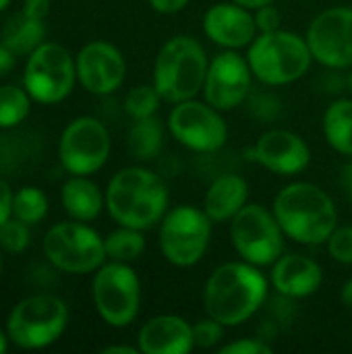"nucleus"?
Masks as SVG:
<instances>
[{
    "label": "nucleus",
    "instance_id": "nucleus-47",
    "mask_svg": "<svg viewBox=\"0 0 352 354\" xmlns=\"http://www.w3.org/2000/svg\"><path fill=\"white\" fill-rule=\"evenodd\" d=\"M349 87H351V93H352V73H351V77H349Z\"/></svg>",
    "mask_w": 352,
    "mask_h": 354
},
{
    "label": "nucleus",
    "instance_id": "nucleus-17",
    "mask_svg": "<svg viewBox=\"0 0 352 354\" xmlns=\"http://www.w3.org/2000/svg\"><path fill=\"white\" fill-rule=\"evenodd\" d=\"M251 158L278 176H297L311 164V147L295 131L270 129L255 141Z\"/></svg>",
    "mask_w": 352,
    "mask_h": 354
},
{
    "label": "nucleus",
    "instance_id": "nucleus-28",
    "mask_svg": "<svg viewBox=\"0 0 352 354\" xmlns=\"http://www.w3.org/2000/svg\"><path fill=\"white\" fill-rule=\"evenodd\" d=\"M12 216L29 226L39 224L48 216V197L37 187H23L12 195Z\"/></svg>",
    "mask_w": 352,
    "mask_h": 354
},
{
    "label": "nucleus",
    "instance_id": "nucleus-43",
    "mask_svg": "<svg viewBox=\"0 0 352 354\" xmlns=\"http://www.w3.org/2000/svg\"><path fill=\"white\" fill-rule=\"evenodd\" d=\"M232 2H237V4H241V6H245V8H249V10H257V8H261V6L274 4L276 0H232Z\"/></svg>",
    "mask_w": 352,
    "mask_h": 354
},
{
    "label": "nucleus",
    "instance_id": "nucleus-16",
    "mask_svg": "<svg viewBox=\"0 0 352 354\" xmlns=\"http://www.w3.org/2000/svg\"><path fill=\"white\" fill-rule=\"evenodd\" d=\"M75 62L77 81L93 95H110L124 83L127 60L122 52L106 39H93L85 44Z\"/></svg>",
    "mask_w": 352,
    "mask_h": 354
},
{
    "label": "nucleus",
    "instance_id": "nucleus-3",
    "mask_svg": "<svg viewBox=\"0 0 352 354\" xmlns=\"http://www.w3.org/2000/svg\"><path fill=\"white\" fill-rule=\"evenodd\" d=\"M272 212L286 239L299 245H326L338 226V209L330 193L309 180L282 187L274 197Z\"/></svg>",
    "mask_w": 352,
    "mask_h": 354
},
{
    "label": "nucleus",
    "instance_id": "nucleus-4",
    "mask_svg": "<svg viewBox=\"0 0 352 354\" xmlns=\"http://www.w3.org/2000/svg\"><path fill=\"white\" fill-rule=\"evenodd\" d=\"M210 58L193 35H174L162 44L154 60V87L166 104L193 100L203 91Z\"/></svg>",
    "mask_w": 352,
    "mask_h": 354
},
{
    "label": "nucleus",
    "instance_id": "nucleus-38",
    "mask_svg": "<svg viewBox=\"0 0 352 354\" xmlns=\"http://www.w3.org/2000/svg\"><path fill=\"white\" fill-rule=\"evenodd\" d=\"M23 10L35 19H46L50 12V0H23Z\"/></svg>",
    "mask_w": 352,
    "mask_h": 354
},
{
    "label": "nucleus",
    "instance_id": "nucleus-21",
    "mask_svg": "<svg viewBox=\"0 0 352 354\" xmlns=\"http://www.w3.org/2000/svg\"><path fill=\"white\" fill-rule=\"evenodd\" d=\"M249 183L245 176L237 172H224L218 174L203 197V212L210 216L214 224L230 222L247 203H249Z\"/></svg>",
    "mask_w": 352,
    "mask_h": 354
},
{
    "label": "nucleus",
    "instance_id": "nucleus-39",
    "mask_svg": "<svg viewBox=\"0 0 352 354\" xmlns=\"http://www.w3.org/2000/svg\"><path fill=\"white\" fill-rule=\"evenodd\" d=\"M15 64H17V54L0 41V79L6 77L15 68Z\"/></svg>",
    "mask_w": 352,
    "mask_h": 354
},
{
    "label": "nucleus",
    "instance_id": "nucleus-40",
    "mask_svg": "<svg viewBox=\"0 0 352 354\" xmlns=\"http://www.w3.org/2000/svg\"><path fill=\"white\" fill-rule=\"evenodd\" d=\"M340 189H342L344 197L352 203V162L342 166V172H340Z\"/></svg>",
    "mask_w": 352,
    "mask_h": 354
},
{
    "label": "nucleus",
    "instance_id": "nucleus-23",
    "mask_svg": "<svg viewBox=\"0 0 352 354\" xmlns=\"http://www.w3.org/2000/svg\"><path fill=\"white\" fill-rule=\"evenodd\" d=\"M44 21L46 19H35L21 8L19 12L10 15L4 21L0 29V41L17 56H29L35 48H39L46 41Z\"/></svg>",
    "mask_w": 352,
    "mask_h": 354
},
{
    "label": "nucleus",
    "instance_id": "nucleus-15",
    "mask_svg": "<svg viewBox=\"0 0 352 354\" xmlns=\"http://www.w3.org/2000/svg\"><path fill=\"white\" fill-rule=\"evenodd\" d=\"M253 73L247 56L237 50H224L218 56L210 58L203 100L220 112H230L247 104L253 91Z\"/></svg>",
    "mask_w": 352,
    "mask_h": 354
},
{
    "label": "nucleus",
    "instance_id": "nucleus-31",
    "mask_svg": "<svg viewBox=\"0 0 352 354\" xmlns=\"http://www.w3.org/2000/svg\"><path fill=\"white\" fill-rule=\"evenodd\" d=\"M224 326L220 322H216L214 317L205 315L201 319H197L193 324V342H195V348H216L222 338H224Z\"/></svg>",
    "mask_w": 352,
    "mask_h": 354
},
{
    "label": "nucleus",
    "instance_id": "nucleus-29",
    "mask_svg": "<svg viewBox=\"0 0 352 354\" xmlns=\"http://www.w3.org/2000/svg\"><path fill=\"white\" fill-rule=\"evenodd\" d=\"M124 112L133 118V120H139V118H147V116H156L160 106L164 104L162 95L158 93V89L151 85H135L127 91L124 95Z\"/></svg>",
    "mask_w": 352,
    "mask_h": 354
},
{
    "label": "nucleus",
    "instance_id": "nucleus-44",
    "mask_svg": "<svg viewBox=\"0 0 352 354\" xmlns=\"http://www.w3.org/2000/svg\"><path fill=\"white\" fill-rule=\"evenodd\" d=\"M6 346H8V336H6V332L0 330V354L6 351Z\"/></svg>",
    "mask_w": 352,
    "mask_h": 354
},
{
    "label": "nucleus",
    "instance_id": "nucleus-18",
    "mask_svg": "<svg viewBox=\"0 0 352 354\" xmlns=\"http://www.w3.org/2000/svg\"><path fill=\"white\" fill-rule=\"evenodd\" d=\"M203 33L212 44L224 50H241L249 48L259 31L255 25L253 10L230 0L212 4L205 10Z\"/></svg>",
    "mask_w": 352,
    "mask_h": 354
},
{
    "label": "nucleus",
    "instance_id": "nucleus-9",
    "mask_svg": "<svg viewBox=\"0 0 352 354\" xmlns=\"http://www.w3.org/2000/svg\"><path fill=\"white\" fill-rule=\"evenodd\" d=\"M91 299L104 324L118 330L127 328L141 309V280L131 263L106 261L93 272Z\"/></svg>",
    "mask_w": 352,
    "mask_h": 354
},
{
    "label": "nucleus",
    "instance_id": "nucleus-7",
    "mask_svg": "<svg viewBox=\"0 0 352 354\" xmlns=\"http://www.w3.org/2000/svg\"><path fill=\"white\" fill-rule=\"evenodd\" d=\"M158 228L162 257L174 268H193L207 253L214 222L203 207L176 205L166 212Z\"/></svg>",
    "mask_w": 352,
    "mask_h": 354
},
{
    "label": "nucleus",
    "instance_id": "nucleus-1",
    "mask_svg": "<svg viewBox=\"0 0 352 354\" xmlns=\"http://www.w3.org/2000/svg\"><path fill=\"white\" fill-rule=\"evenodd\" d=\"M270 278L261 268L247 261H226L218 266L203 286L205 315L224 328H237L257 315L268 301Z\"/></svg>",
    "mask_w": 352,
    "mask_h": 354
},
{
    "label": "nucleus",
    "instance_id": "nucleus-30",
    "mask_svg": "<svg viewBox=\"0 0 352 354\" xmlns=\"http://www.w3.org/2000/svg\"><path fill=\"white\" fill-rule=\"evenodd\" d=\"M31 243V232H29V224L17 220L15 216H10L6 222L0 224V249L12 255L23 253Z\"/></svg>",
    "mask_w": 352,
    "mask_h": 354
},
{
    "label": "nucleus",
    "instance_id": "nucleus-12",
    "mask_svg": "<svg viewBox=\"0 0 352 354\" xmlns=\"http://www.w3.org/2000/svg\"><path fill=\"white\" fill-rule=\"evenodd\" d=\"M168 133L183 147L199 156H214L228 141V124L222 112L197 97L172 104Z\"/></svg>",
    "mask_w": 352,
    "mask_h": 354
},
{
    "label": "nucleus",
    "instance_id": "nucleus-5",
    "mask_svg": "<svg viewBox=\"0 0 352 354\" xmlns=\"http://www.w3.org/2000/svg\"><path fill=\"white\" fill-rule=\"evenodd\" d=\"M245 56L253 77L268 87L297 83L315 62L305 35L286 29L257 33Z\"/></svg>",
    "mask_w": 352,
    "mask_h": 354
},
{
    "label": "nucleus",
    "instance_id": "nucleus-27",
    "mask_svg": "<svg viewBox=\"0 0 352 354\" xmlns=\"http://www.w3.org/2000/svg\"><path fill=\"white\" fill-rule=\"evenodd\" d=\"M31 95L25 87L0 85V129L19 127L31 112Z\"/></svg>",
    "mask_w": 352,
    "mask_h": 354
},
{
    "label": "nucleus",
    "instance_id": "nucleus-34",
    "mask_svg": "<svg viewBox=\"0 0 352 354\" xmlns=\"http://www.w3.org/2000/svg\"><path fill=\"white\" fill-rule=\"evenodd\" d=\"M249 108L253 114L261 116V118H276L280 114V102L272 95V93H253L249 95Z\"/></svg>",
    "mask_w": 352,
    "mask_h": 354
},
{
    "label": "nucleus",
    "instance_id": "nucleus-20",
    "mask_svg": "<svg viewBox=\"0 0 352 354\" xmlns=\"http://www.w3.org/2000/svg\"><path fill=\"white\" fill-rule=\"evenodd\" d=\"M137 348L143 354H189L195 348L193 324L172 313L156 315L139 328Z\"/></svg>",
    "mask_w": 352,
    "mask_h": 354
},
{
    "label": "nucleus",
    "instance_id": "nucleus-26",
    "mask_svg": "<svg viewBox=\"0 0 352 354\" xmlns=\"http://www.w3.org/2000/svg\"><path fill=\"white\" fill-rule=\"evenodd\" d=\"M104 249H106L108 261L133 263L145 251L143 230L129 228V226H118L116 230H112V232H108L104 236Z\"/></svg>",
    "mask_w": 352,
    "mask_h": 354
},
{
    "label": "nucleus",
    "instance_id": "nucleus-2",
    "mask_svg": "<svg viewBox=\"0 0 352 354\" xmlns=\"http://www.w3.org/2000/svg\"><path fill=\"white\" fill-rule=\"evenodd\" d=\"M104 195L106 209L118 226L143 232L156 228L170 209V193L164 178L145 166L118 170L110 178Z\"/></svg>",
    "mask_w": 352,
    "mask_h": 354
},
{
    "label": "nucleus",
    "instance_id": "nucleus-25",
    "mask_svg": "<svg viewBox=\"0 0 352 354\" xmlns=\"http://www.w3.org/2000/svg\"><path fill=\"white\" fill-rule=\"evenodd\" d=\"M164 122L156 116L133 120L129 135H127V149L139 162H149L162 153L164 147Z\"/></svg>",
    "mask_w": 352,
    "mask_h": 354
},
{
    "label": "nucleus",
    "instance_id": "nucleus-8",
    "mask_svg": "<svg viewBox=\"0 0 352 354\" xmlns=\"http://www.w3.org/2000/svg\"><path fill=\"white\" fill-rule=\"evenodd\" d=\"M44 255L56 270L71 276L93 274L108 261L104 236L79 220L54 224L44 236Z\"/></svg>",
    "mask_w": 352,
    "mask_h": 354
},
{
    "label": "nucleus",
    "instance_id": "nucleus-32",
    "mask_svg": "<svg viewBox=\"0 0 352 354\" xmlns=\"http://www.w3.org/2000/svg\"><path fill=\"white\" fill-rule=\"evenodd\" d=\"M328 255L342 263V266H352V226H336V230L330 234L326 241Z\"/></svg>",
    "mask_w": 352,
    "mask_h": 354
},
{
    "label": "nucleus",
    "instance_id": "nucleus-36",
    "mask_svg": "<svg viewBox=\"0 0 352 354\" xmlns=\"http://www.w3.org/2000/svg\"><path fill=\"white\" fill-rule=\"evenodd\" d=\"M12 191L10 185L0 176V224L6 222L12 216Z\"/></svg>",
    "mask_w": 352,
    "mask_h": 354
},
{
    "label": "nucleus",
    "instance_id": "nucleus-42",
    "mask_svg": "<svg viewBox=\"0 0 352 354\" xmlns=\"http://www.w3.org/2000/svg\"><path fill=\"white\" fill-rule=\"evenodd\" d=\"M340 301L346 309H352V278H349L340 290Z\"/></svg>",
    "mask_w": 352,
    "mask_h": 354
},
{
    "label": "nucleus",
    "instance_id": "nucleus-22",
    "mask_svg": "<svg viewBox=\"0 0 352 354\" xmlns=\"http://www.w3.org/2000/svg\"><path fill=\"white\" fill-rule=\"evenodd\" d=\"M60 201L68 218L79 222L95 220L106 207V195L100 191V187L89 176L75 174H71V178L62 185Z\"/></svg>",
    "mask_w": 352,
    "mask_h": 354
},
{
    "label": "nucleus",
    "instance_id": "nucleus-41",
    "mask_svg": "<svg viewBox=\"0 0 352 354\" xmlns=\"http://www.w3.org/2000/svg\"><path fill=\"white\" fill-rule=\"evenodd\" d=\"M102 354H139L137 346H122V344H112L100 351Z\"/></svg>",
    "mask_w": 352,
    "mask_h": 354
},
{
    "label": "nucleus",
    "instance_id": "nucleus-13",
    "mask_svg": "<svg viewBox=\"0 0 352 354\" xmlns=\"http://www.w3.org/2000/svg\"><path fill=\"white\" fill-rule=\"evenodd\" d=\"M112 151V139L106 124L93 116L71 120L58 141V158L62 168L75 176H91L100 172Z\"/></svg>",
    "mask_w": 352,
    "mask_h": 354
},
{
    "label": "nucleus",
    "instance_id": "nucleus-14",
    "mask_svg": "<svg viewBox=\"0 0 352 354\" xmlns=\"http://www.w3.org/2000/svg\"><path fill=\"white\" fill-rule=\"evenodd\" d=\"M305 39L313 60L330 71L352 68V6L322 10L307 27Z\"/></svg>",
    "mask_w": 352,
    "mask_h": 354
},
{
    "label": "nucleus",
    "instance_id": "nucleus-33",
    "mask_svg": "<svg viewBox=\"0 0 352 354\" xmlns=\"http://www.w3.org/2000/svg\"><path fill=\"white\" fill-rule=\"evenodd\" d=\"M218 351L222 354H272L274 353V346L259 338V336H253V338H239V340H232L224 346H218Z\"/></svg>",
    "mask_w": 352,
    "mask_h": 354
},
{
    "label": "nucleus",
    "instance_id": "nucleus-24",
    "mask_svg": "<svg viewBox=\"0 0 352 354\" xmlns=\"http://www.w3.org/2000/svg\"><path fill=\"white\" fill-rule=\"evenodd\" d=\"M322 129L328 145L334 151L352 158V97L334 100L326 108Z\"/></svg>",
    "mask_w": 352,
    "mask_h": 354
},
{
    "label": "nucleus",
    "instance_id": "nucleus-35",
    "mask_svg": "<svg viewBox=\"0 0 352 354\" xmlns=\"http://www.w3.org/2000/svg\"><path fill=\"white\" fill-rule=\"evenodd\" d=\"M253 17H255V25H257L259 33H270V31L282 29V12L274 4L253 10Z\"/></svg>",
    "mask_w": 352,
    "mask_h": 354
},
{
    "label": "nucleus",
    "instance_id": "nucleus-10",
    "mask_svg": "<svg viewBox=\"0 0 352 354\" xmlns=\"http://www.w3.org/2000/svg\"><path fill=\"white\" fill-rule=\"evenodd\" d=\"M230 243L239 257L257 268H270L284 253V230L272 209L247 203L230 222Z\"/></svg>",
    "mask_w": 352,
    "mask_h": 354
},
{
    "label": "nucleus",
    "instance_id": "nucleus-6",
    "mask_svg": "<svg viewBox=\"0 0 352 354\" xmlns=\"http://www.w3.org/2000/svg\"><path fill=\"white\" fill-rule=\"evenodd\" d=\"M68 326V307L56 295H31L21 299L6 319L8 340L25 351L48 348L60 340Z\"/></svg>",
    "mask_w": 352,
    "mask_h": 354
},
{
    "label": "nucleus",
    "instance_id": "nucleus-19",
    "mask_svg": "<svg viewBox=\"0 0 352 354\" xmlns=\"http://www.w3.org/2000/svg\"><path fill=\"white\" fill-rule=\"evenodd\" d=\"M324 284L322 266L301 253H282L270 266V286L288 299L301 301L313 297Z\"/></svg>",
    "mask_w": 352,
    "mask_h": 354
},
{
    "label": "nucleus",
    "instance_id": "nucleus-11",
    "mask_svg": "<svg viewBox=\"0 0 352 354\" xmlns=\"http://www.w3.org/2000/svg\"><path fill=\"white\" fill-rule=\"evenodd\" d=\"M77 83L75 56L56 41H44L27 56L23 87L37 104H58L66 100Z\"/></svg>",
    "mask_w": 352,
    "mask_h": 354
},
{
    "label": "nucleus",
    "instance_id": "nucleus-45",
    "mask_svg": "<svg viewBox=\"0 0 352 354\" xmlns=\"http://www.w3.org/2000/svg\"><path fill=\"white\" fill-rule=\"evenodd\" d=\"M10 2H12V0H0V12L6 10V8L10 6Z\"/></svg>",
    "mask_w": 352,
    "mask_h": 354
},
{
    "label": "nucleus",
    "instance_id": "nucleus-37",
    "mask_svg": "<svg viewBox=\"0 0 352 354\" xmlns=\"http://www.w3.org/2000/svg\"><path fill=\"white\" fill-rule=\"evenodd\" d=\"M149 2V6L156 10V12H160V15H176V12H180L183 8H187V4L191 2V0H147Z\"/></svg>",
    "mask_w": 352,
    "mask_h": 354
},
{
    "label": "nucleus",
    "instance_id": "nucleus-46",
    "mask_svg": "<svg viewBox=\"0 0 352 354\" xmlns=\"http://www.w3.org/2000/svg\"><path fill=\"white\" fill-rule=\"evenodd\" d=\"M2 268H4V261H2V255H0V274H2Z\"/></svg>",
    "mask_w": 352,
    "mask_h": 354
}]
</instances>
